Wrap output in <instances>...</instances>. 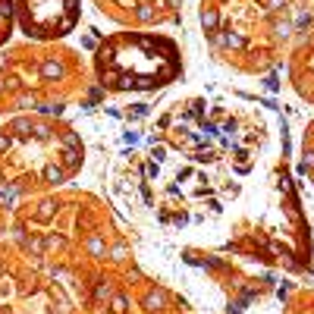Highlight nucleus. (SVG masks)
<instances>
[{
    "label": "nucleus",
    "instance_id": "nucleus-1",
    "mask_svg": "<svg viewBox=\"0 0 314 314\" xmlns=\"http://www.w3.org/2000/svg\"><path fill=\"white\" fill-rule=\"evenodd\" d=\"M142 305H145V311H151V314L160 311V308L166 305V292H164V289H151L148 296L142 298Z\"/></svg>",
    "mask_w": 314,
    "mask_h": 314
},
{
    "label": "nucleus",
    "instance_id": "nucleus-2",
    "mask_svg": "<svg viewBox=\"0 0 314 314\" xmlns=\"http://www.w3.org/2000/svg\"><path fill=\"white\" fill-rule=\"evenodd\" d=\"M41 76L48 79V82L60 79V76H63V63H60V60H44V63H41Z\"/></svg>",
    "mask_w": 314,
    "mask_h": 314
},
{
    "label": "nucleus",
    "instance_id": "nucleus-3",
    "mask_svg": "<svg viewBox=\"0 0 314 314\" xmlns=\"http://www.w3.org/2000/svg\"><path fill=\"white\" fill-rule=\"evenodd\" d=\"M154 16H157L154 3H138L135 6V19H138V22H154Z\"/></svg>",
    "mask_w": 314,
    "mask_h": 314
},
{
    "label": "nucleus",
    "instance_id": "nucleus-4",
    "mask_svg": "<svg viewBox=\"0 0 314 314\" xmlns=\"http://www.w3.org/2000/svg\"><path fill=\"white\" fill-rule=\"evenodd\" d=\"M201 25H204V32H217V10L204 6L201 10Z\"/></svg>",
    "mask_w": 314,
    "mask_h": 314
},
{
    "label": "nucleus",
    "instance_id": "nucleus-5",
    "mask_svg": "<svg viewBox=\"0 0 314 314\" xmlns=\"http://www.w3.org/2000/svg\"><path fill=\"white\" fill-rule=\"evenodd\" d=\"M63 166H57V164H48L44 166V179H48V182H63Z\"/></svg>",
    "mask_w": 314,
    "mask_h": 314
},
{
    "label": "nucleus",
    "instance_id": "nucleus-6",
    "mask_svg": "<svg viewBox=\"0 0 314 314\" xmlns=\"http://www.w3.org/2000/svg\"><path fill=\"white\" fill-rule=\"evenodd\" d=\"M88 255H95V258H104V255H107L101 236H91V239H88Z\"/></svg>",
    "mask_w": 314,
    "mask_h": 314
},
{
    "label": "nucleus",
    "instance_id": "nucleus-7",
    "mask_svg": "<svg viewBox=\"0 0 314 314\" xmlns=\"http://www.w3.org/2000/svg\"><path fill=\"white\" fill-rule=\"evenodd\" d=\"M13 132H19V135H32V119H25V116L13 119Z\"/></svg>",
    "mask_w": 314,
    "mask_h": 314
},
{
    "label": "nucleus",
    "instance_id": "nucleus-8",
    "mask_svg": "<svg viewBox=\"0 0 314 314\" xmlns=\"http://www.w3.org/2000/svg\"><path fill=\"white\" fill-rule=\"evenodd\" d=\"M214 38H217L220 44H226V48H242V44H245L239 35H230V32H226V35H214Z\"/></svg>",
    "mask_w": 314,
    "mask_h": 314
},
{
    "label": "nucleus",
    "instance_id": "nucleus-9",
    "mask_svg": "<svg viewBox=\"0 0 314 314\" xmlns=\"http://www.w3.org/2000/svg\"><path fill=\"white\" fill-rule=\"evenodd\" d=\"M126 308H129L126 296H113V298H110V311H113V314H126Z\"/></svg>",
    "mask_w": 314,
    "mask_h": 314
},
{
    "label": "nucleus",
    "instance_id": "nucleus-10",
    "mask_svg": "<svg viewBox=\"0 0 314 314\" xmlns=\"http://www.w3.org/2000/svg\"><path fill=\"white\" fill-rule=\"evenodd\" d=\"M53 211H57V204H53V201H41V211H38V220H41V223H48V220L53 217Z\"/></svg>",
    "mask_w": 314,
    "mask_h": 314
},
{
    "label": "nucleus",
    "instance_id": "nucleus-11",
    "mask_svg": "<svg viewBox=\"0 0 314 314\" xmlns=\"http://www.w3.org/2000/svg\"><path fill=\"white\" fill-rule=\"evenodd\" d=\"M126 255H129V245H126V242H116L110 248V258H113V261H126Z\"/></svg>",
    "mask_w": 314,
    "mask_h": 314
},
{
    "label": "nucleus",
    "instance_id": "nucleus-12",
    "mask_svg": "<svg viewBox=\"0 0 314 314\" xmlns=\"http://www.w3.org/2000/svg\"><path fill=\"white\" fill-rule=\"evenodd\" d=\"M95 298H98V302H104V298H113V289H110L107 283H98V286H95Z\"/></svg>",
    "mask_w": 314,
    "mask_h": 314
},
{
    "label": "nucleus",
    "instance_id": "nucleus-13",
    "mask_svg": "<svg viewBox=\"0 0 314 314\" xmlns=\"http://www.w3.org/2000/svg\"><path fill=\"white\" fill-rule=\"evenodd\" d=\"M53 302H57V308H60V314H69V302H66V298L60 296L57 289H53Z\"/></svg>",
    "mask_w": 314,
    "mask_h": 314
},
{
    "label": "nucleus",
    "instance_id": "nucleus-14",
    "mask_svg": "<svg viewBox=\"0 0 314 314\" xmlns=\"http://www.w3.org/2000/svg\"><path fill=\"white\" fill-rule=\"evenodd\" d=\"M63 164H66V166H76V164H79V151H76V148H69V151L63 154Z\"/></svg>",
    "mask_w": 314,
    "mask_h": 314
},
{
    "label": "nucleus",
    "instance_id": "nucleus-15",
    "mask_svg": "<svg viewBox=\"0 0 314 314\" xmlns=\"http://www.w3.org/2000/svg\"><path fill=\"white\" fill-rule=\"evenodd\" d=\"M63 142L69 145V148H76V151H79V135H76V132H66V138H63Z\"/></svg>",
    "mask_w": 314,
    "mask_h": 314
},
{
    "label": "nucleus",
    "instance_id": "nucleus-16",
    "mask_svg": "<svg viewBox=\"0 0 314 314\" xmlns=\"http://www.w3.org/2000/svg\"><path fill=\"white\" fill-rule=\"evenodd\" d=\"M289 32H292V25H289V22H277V35H283V38H286Z\"/></svg>",
    "mask_w": 314,
    "mask_h": 314
},
{
    "label": "nucleus",
    "instance_id": "nucleus-17",
    "mask_svg": "<svg viewBox=\"0 0 314 314\" xmlns=\"http://www.w3.org/2000/svg\"><path fill=\"white\" fill-rule=\"evenodd\" d=\"M302 170H314V151H308V154H305V164H302Z\"/></svg>",
    "mask_w": 314,
    "mask_h": 314
},
{
    "label": "nucleus",
    "instance_id": "nucleus-18",
    "mask_svg": "<svg viewBox=\"0 0 314 314\" xmlns=\"http://www.w3.org/2000/svg\"><path fill=\"white\" fill-rule=\"evenodd\" d=\"M10 145H13L10 135H0V154H3V151H10Z\"/></svg>",
    "mask_w": 314,
    "mask_h": 314
},
{
    "label": "nucleus",
    "instance_id": "nucleus-19",
    "mask_svg": "<svg viewBox=\"0 0 314 314\" xmlns=\"http://www.w3.org/2000/svg\"><path fill=\"white\" fill-rule=\"evenodd\" d=\"M32 132H35L38 138H48V135H50V129H48V126H35V129H32Z\"/></svg>",
    "mask_w": 314,
    "mask_h": 314
},
{
    "label": "nucleus",
    "instance_id": "nucleus-20",
    "mask_svg": "<svg viewBox=\"0 0 314 314\" xmlns=\"http://www.w3.org/2000/svg\"><path fill=\"white\" fill-rule=\"evenodd\" d=\"M44 245H50V248H57V245H63V239H60V236H48V239H44Z\"/></svg>",
    "mask_w": 314,
    "mask_h": 314
},
{
    "label": "nucleus",
    "instance_id": "nucleus-21",
    "mask_svg": "<svg viewBox=\"0 0 314 314\" xmlns=\"http://www.w3.org/2000/svg\"><path fill=\"white\" fill-rule=\"evenodd\" d=\"M19 107H35V98H32V95H22V98H19Z\"/></svg>",
    "mask_w": 314,
    "mask_h": 314
},
{
    "label": "nucleus",
    "instance_id": "nucleus-22",
    "mask_svg": "<svg viewBox=\"0 0 314 314\" xmlns=\"http://www.w3.org/2000/svg\"><path fill=\"white\" fill-rule=\"evenodd\" d=\"M264 3H267V6H270V10H280V6H283V3H286V0H264Z\"/></svg>",
    "mask_w": 314,
    "mask_h": 314
},
{
    "label": "nucleus",
    "instance_id": "nucleus-23",
    "mask_svg": "<svg viewBox=\"0 0 314 314\" xmlns=\"http://www.w3.org/2000/svg\"><path fill=\"white\" fill-rule=\"evenodd\" d=\"M166 6H173V10H176V6H182V0H166Z\"/></svg>",
    "mask_w": 314,
    "mask_h": 314
},
{
    "label": "nucleus",
    "instance_id": "nucleus-24",
    "mask_svg": "<svg viewBox=\"0 0 314 314\" xmlns=\"http://www.w3.org/2000/svg\"><path fill=\"white\" fill-rule=\"evenodd\" d=\"M0 273H3V264H0Z\"/></svg>",
    "mask_w": 314,
    "mask_h": 314
},
{
    "label": "nucleus",
    "instance_id": "nucleus-25",
    "mask_svg": "<svg viewBox=\"0 0 314 314\" xmlns=\"http://www.w3.org/2000/svg\"><path fill=\"white\" fill-rule=\"evenodd\" d=\"M0 88H3V85H0Z\"/></svg>",
    "mask_w": 314,
    "mask_h": 314
}]
</instances>
